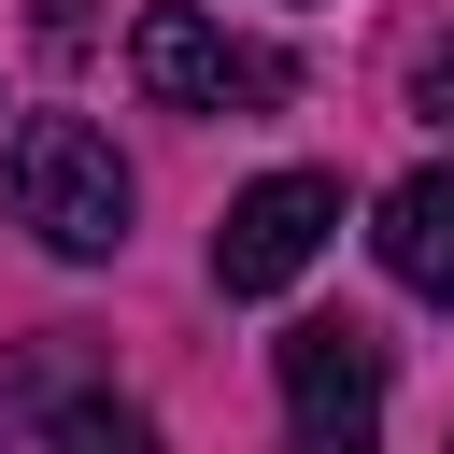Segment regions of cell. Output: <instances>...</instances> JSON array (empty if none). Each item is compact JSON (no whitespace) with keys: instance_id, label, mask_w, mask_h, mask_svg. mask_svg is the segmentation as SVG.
Returning a JSON list of instances; mask_svg holds the SVG:
<instances>
[{"instance_id":"2","label":"cell","mask_w":454,"mask_h":454,"mask_svg":"<svg viewBox=\"0 0 454 454\" xmlns=\"http://www.w3.org/2000/svg\"><path fill=\"white\" fill-rule=\"evenodd\" d=\"M128 71H142V99H170V114H284L298 99V71L270 57V43H241V28H213L199 0H156L142 28H128Z\"/></svg>"},{"instance_id":"5","label":"cell","mask_w":454,"mask_h":454,"mask_svg":"<svg viewBox=\"0 0 454 454\" xmlns=\"http://www.w3.org/2000/svg\"><path fill=\"white\" fill-rule=\"evenodd\" d=\"M369 241H383V270H397L426 312H454V156H440V170H411V184L383 199V227H369Z\"/></svg>"},{"instance_id":"4","label":"cell","mask_w":454,"mask_h":454,"mask_svg":"<svg viewBox=\"0 0 454 454\" xmlns=\"http://www.w3.org/2000/svg\"><path fill=\"white\" fill-rule=\"evenodd\" d=\"M270 383H284V426L298 440H369L383 426V340L355 312H298L270 340Z\"/></svg>"},{"instance_id":"1","label":"cell","mask_w":454,"mask_h":454,"mask_svg":"<svg viewBox=\"0 0 454 454\" xmlns=\"http://www.w3.org/2000/svg\"><path fill=\"white\" fill-rule=\"evenodd\" d=\"M0 199H14V227H28L43 255H71V270L128 255V156H114L85 114H28V128L0 142Z\"/></svg>"},{"instance_id":"7","label":"cell","mask_w":454,"mask_h":454,"mask_svg":"<svg viewBox=\"0 0 454 454\" xmlns=\"http://www.w3.org/2000/svg\"><path fill=\"white\" fill-rule=\"evenodd\" d=\"M411 114H426V128H454V43H426V57H411Z\"/></svg>"},{"instance_id":"6","label":"cell","mask_w":454,"mask_h":454,"mask_svg":"<svg viewBox=\"0 0 454 454\" xmlns=\"http://www.w3.org/2000/svg\"><path fill=\"white\" fill-rule=\"evenodd\" d=\"M43 426H57L71 454H142V411H128V397H57Z\"/></svg>"},{"instance_id":"3","label":"cell","mask_w":454,"mask_h":454,"mask_svg":"<svg viewBox=\"0 0 454 454\" xmlns=\"http://www.w3.org/2000/svg\"><path fill=\"white\" fill-rule=\"evenodd\" d=\"M326 227H340V184H326V170H270V184L227 199V227H213V284H227V298H284V284L326 255Z\"/></svg>"}]
</instances>
